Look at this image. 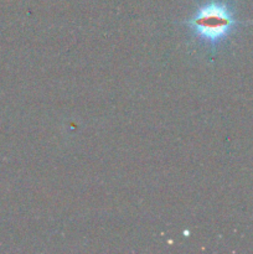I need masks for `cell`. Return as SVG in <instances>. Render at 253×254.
Masks as SVG:
<instances>
[{
	"instance_id": "1",
	"label": "cell",
	"mask_w": 253,
	"mask_h": 254,
	"mask_svg": "<svg viewBox=\"0 0 253 254\" xmlns=\"http://www.w3.org/2000/svg\"><path fill=\"white\" fill-rule=\"evenodd\" d=\"M185 24L200 41L216 46L232 32L237 20L227 2L223 0H207L196 7L195 12Z\"/></svg>"
}]
</instances>
